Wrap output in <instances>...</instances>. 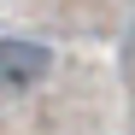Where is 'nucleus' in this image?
<instances>
[{"label":"nucleus","mask_w":135,"mask_h":135,"mask_svg":"<svg viewBox=\"0 0 135 135\" xmlns=\"http://www.w3.org/2000/svg\"><path fill=\"white\" fill-rule=\"evenodd\" d=\"M47 65H53V53L41 47V41L12 35L6 47H0V82H6V94H24V88H35L41 76H47Z\"/></svg>","instance_id":"nucleus-1"}]
</instances>
